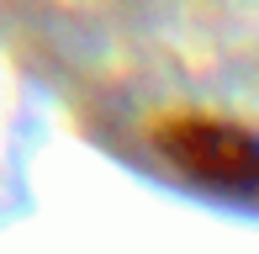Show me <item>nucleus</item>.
I'll use <instances>...</instances> for the list:
<instances>
[{
	"label": "nucleus",
	"mask_w": 259,
	"mask_h": 254,
	"mask_svg": "<svg viewBox=\"0 0 259 254\" xmlns=\"http://www.w3.org/2000/svg\"><path fill=\"white\" fill-rule=\"evenodd\" d=\"M159 148L185 180L222 196H259V138L233 122L180 117L159 133Z\"/></svg>",
	"instance_id": "obj_1"
}]
</instances>
